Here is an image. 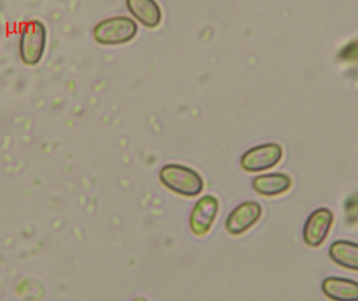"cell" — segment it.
Returning a JSON list of instances; mask_svg holds the SVG:
<instances>
[{"instance_id":"cell-2","label":"cell","mask_w":358,"mask_h":301,"mask_svg":"<svg viewBox=\"0 0 358 301\" xmlns=\"http://www.w3.org/2000/svg\"><path fill=\"white\" fill-rule=\"evenodd\" d=\"M159 178L169 190L187 197H194L203 190L201 176L192 168L178 164L164 166L159 172Z\"/></svg>"},{"instance_id":"cell-1","label":"cell","mask_w":358,"mask_h":301,"mask_svg":"<svg viewBox=\"0 0 358 301\" xmlns=\"http://www.w3.org/2000/svg\"><path fill=\"white\" fill-rule=\"evenodd\" d=\"M48 44V31L42 21L34 19L23 23L19 36V56L27 66L41 62Z\"/></svg>"},{"instance_id":"cell-11","label":"cell","mask_w":358,"mask_h":301,"mask_svg":"<svg viewBox=\"0 0 358 301\" xmlns=\"http://www.w3.org/2000/svg\"><path fill=\"white\" fill-rule=\"evenodd\" d=\"M329 256L338 266L358 271V244L355 241H336L330 246Z\"/></svg>"},{"instance_id":"cell-10","label":"cell","mask_w":358,"mask_h":301,"mask_svg":"<svg viewBox=\"0 0 358 301\" xmlns=\"http://www.w3.org/2000/svg\"><path fill=\"white\" fill-rule=\"evenodd\" d=\"M322 291L330 300L358 301V283L343 277H328L322 284Z\"/></svg>"},{"instance_id":"cell-6","label":"cell","mask_w":358,"mask_h":301,"mask_svg":"<svg viewBox=\"0 0 358 301\" xmlns=\"http://www.w3.org/2000/svg\"><path fill=\"white\" fill-rule=\"evenodd\" d=\"M262 216V207L256 202H244L236 207L225 220V228L231 235H240L252 228Z\"/></svg>"},{"instance_id":"cell-8","label":"cell","mask_w":358,"mask_h":301,"mask_svg":"<svg viewBox=\"0 0 358 301\" xmlns=\"http://www.w3.org/2000/svg\"><path fill=\"white\" fill-rule=\"evenodd\" d=\"M130 14L145 27H159L163 18L161 6L155 0H126Z\"/></svg>"},{"instance_id":"cell-4","label":"cell","mask_w":358,"mask_h":301,"mask_svg":"<svg viewBox=\"0 0 358 301\" xmlns=\"http://www.w3.org/2000/svg\"><path fill=\"white\" fill-rule=\"evenodd\" d=\"M283 157V149L275 143L259 145L246 151L241 158L242 169L248 172H260L278 165Z\"/></svg>"},{"instance_id":"cell-3","label":"cell","mask_w":358,"mask_h":301,"mask_svg":"<svg viewBox=\"0 0 358 301\" xmlns=\"http://www.w3.org/2000/svg\"><path fill=\"white\" fill-rule=\"evenodd\" d=\"M138 31V24L130 17H110L94 27V37L102 46H120L131 41Z\"/></svg>"},{"instance_id":"cell-5","label":"cell","mask_w":358,"mask_h":301,"mask_svg":"<svg viewBox=\"0 0 358 301\" xmlns=\"http://www.w3.org/2000/svg\"><path fill=\"white\" fill-rule=\"evenodd\" d=\"M334 216L331 210L320 208L315 210L305 223L303 237L310 247H320L327 239L334 224Z\"/></svg>"},{"instance_id":"cell-13","label":"cell","mask_w":358,"mask_h":301,"mask_svg":"<svg viewBox=\"0 0 358 301\" xmlns=\"http://www.w3.org/2000/svg\"><path fill=\"white\" fill-rule=\"evenodd\" d=\"M340 58L345 61H355L358 59V39L348 42L340 52Z\"/></svg>"},{"instance_id":"cell-7","label":"cell","mask_w":358,"mask_h":301,"mask_svg":"<svg viewBox=\"0 0 358 301\" xmlns=\"http://www.w3.org/2000/svg\"><path fill=\"white\" fill-rule=\"evenodd\" d=\"M219 202L213 195L201 197L194 206L189 216V228L197 237H202L212 228L218 214Z\"/></svg>"},{"instance_id":"cell-12","label":"cell","mask_w":358,"mask_h":301,"mask_svg":"<svg viewBox=\"0 0 358 301\" xmlns=\"http://www.w3.org/2000/svg\"><path fill=\"white\" fill-rule=\"evenodd\" d=\"M345 214H346L347 224L357 225L358 223V195L355 193L349 197L345 204Z\"/></svg>"},{"instance_id":"cell-9","label":"cell","mask_w":358,"mask_h":301,"mask_svg":"<svg viewBox=\"0 0 358 301\" xmlns=\"http://www.w3.org/2000/svg\"><path fill=\"white\" fill-rule=\"evenodd\" d=\"M292 181L286 174H268L256 176L252 180V188L265 197H275L289 190Z\"/></svg>"}]
</instances>
